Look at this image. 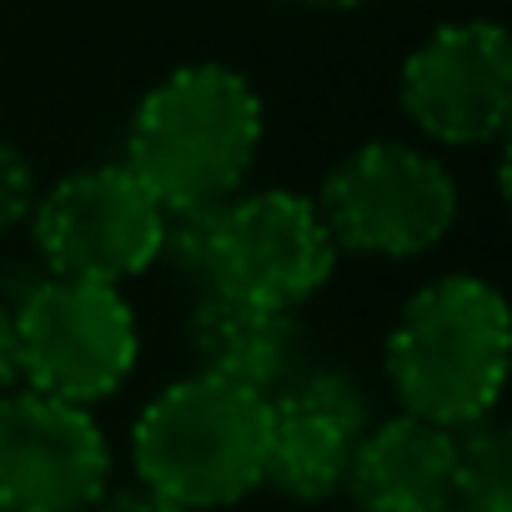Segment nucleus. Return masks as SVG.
Returning a JSON list of instances; mask_svg holds the SVG:
<instances>
[{
    "label": "nucleus",
    "mask_w": 512,
    "mask_h": 512,
    "mask_svg": "<svg viewBox=\"0 0 512 512\" xmlns=\"http://www.w3.org/2000/svg\"><path fill=\"white\" fill-rule=\"evenodd\" d=\"M216 216H221V206L166 211V231H161V256L156 262L181 287H191L196 297L216 287Z\"/></svg>",
    "instance_id": "obj_14"
},
{
    "label": "nucleus",
    "mask_w": 512,
    "mask_h": 512,
    "mask_svg": "<svg viewBox=\"0 0 512 512\" xmlns=\"http://www.w3.org/2000/svg\"><path fill=\"white\" fill-rule=\"evenodd\" d=\"M31 231L51 277L126 287L156 267L166 206L126 166H86L41 191Z\"/></svg>",
    "instance_id": "obj_6"
},
{
    "label": "nucleus",
    "mask_w": 512,
    "mask_h": 512,
    "mask_svg": "<svg viewBox=\"0 0 512 512\" xmlns=\"http://www.w3.org/2000/svg\"><path fill=\"white\" fill-rule=\"evenodd\" d=\"M41 201V176L16 141H0V236L26 226Z\"/></svg>",
    "instance_id": "obj_15"
},
{
    "label": "nucleus",
    "mask_w": 512,
    "mask_h": 512,
    "mask_svg": "<svg viewBox=\"0 0 512 512\" xmlns=\"http://www.w3.org/2000/svg\"><path fill=\"white\" fill-rule=\"evenodd\" d=\"M81 512H186V507L136 482V487H106V492H101L91 507H81Z\"/></svg>",
    "instance_id": "obj_16"
},
{
    "label": "nucleus",
    "mask_w": 512,
    "mask_h": 512,
    "mask_svg": "<svg viewBox=\"0 0 512 512\" xmlns=\"http://www.w3.org/2000/svg\"><path fill=\"white\" fill-rule=\"evenodd\" d=\"M457 472V432L422 417L372 422L347 467V497L357 512H442Z\"/></svg>",
    "instance_id": "obj_11"
},
{
    "label": "nucleus",
    "mask_w": 512,
    "mask_h": 512,
    "mask_svg": "<svg viewBox=\"0 0 512 512\" xmlns=\"http://www.w3.org/2000/svg\"><path fill=\"white\" fill-rule=\"evenodd\" d=\"M367 427H372V412L352 377H342V372L287 377L267 397L262 487H277L292 502L337 497L347 487V467H352Z\"/></svg>",
    "instance_id": "obj_10"
},
{
    "label": "nucleus",
    "mask_w": 512,
    "mask_h": 512,
    "mask_svg": "<svg viewBox=\"0 0 512 512\" xmlns=\"http://www.w3.org/2000/svg\"><path fill=\"white\" fill-rule=\"evenodd\" d=\"M407 121L432 146H487L512 116V41L497 21H447L407 61L397 81Z\"/></svg>",
    "instance_id": "obj_8"
},
{
    "label": "nucleus",
    "mask_w": 512,
    "mask_h": 512,
    "mask_svg": "<svg viewBox=\"0 0 512 512\" xmlns=\"http://www.w3.org/2000/svg\"><path fill=\"white\" fill-rule=\"evenodd\" d=\"M337 251L412 262L427 256L457 221V181L452 171L412 141L377 136L352 146L312 196Z\"/></svg>",
    "instance_id": "obj_4"
},
{
    "label": "nucleus",
    "mask_w": 512,
    "mask_h": 512,
    "mask_svg": "<svg viewBox=\"0 0 512 512\" xmlns=\"http://www.w3.org/2000/svg\"><path fill=\"white\" fill-rule=\"evenodd\" d=\"M16 357L21 387L96 407L116 397L141 357V327L121 287L76 282V277H36L16 302Z\"/></svg>",
    "instance_id": "obj_5"
},
{
    "label": "nucleus",
    "mask_w": 512,
    "mask_h": 512,
    "mask_svg": "<svg viewBox=\"0 0 512 512\" xmlns=\"http://www.w3.org/2000/svg\"><path fill=\"white\" fill-rule=\"evenodd\" d=\"M442 512H512V447L502 422L482 417L457 432V472Z\"/></svg>",
    "instance_id": "obj_13"
},
{
    "label": "nucleus",
    "mask_w": 512,
    "mask_h": 512,
    "mask_svg": "<svg viewBox=\"0 0 512 512\" xmlns=\"http://www.w3.org/2000/svg\"><path fill=\"white\" fill-rule=\"evenodd\" d=\"M337 241L312 196L272 186L231 196L216 216V287L277 312L312 302L337 272Z\"/></svg>",
    "instance_id": "obj_7"
},
{
    "label": "nucleus",
    "mask_w": 512,
    "mask_h": 512,
    "mask_svg": "<svg viewBox=\"0 0 512 512\" xmlns=\"http://www.w3.org/2000/svg\"><path fill=\"white\" fill-rule=\"evenodd\" d=\"M196 372L272 397L297 367V312H277L231 292H201L191 312Z\"/></svg>",
    "instance_id": "obj_12"
},
{
    "label": "nucleus",
    "mask_w": 512,
    "mask_h": 512,
    "mask_svg": "<svg viewBox=\"0 0 512 512\" xmlns=\"http://www.w3.org/2000/svg\"><path fill=\"white\" fill-rule=\"evenodd\" d=\"M307 6H327V11H352V6H362V0H307Z\"/></svg>",
    "instance_id": "obj_18"
},
{
    "label": "nucleus",
    "mask_w": 512,
    "mask_h": 512,
    "mask_svg": "<svg viewBox=\"0 0 512 512\" xmlns=\"http://www.w3.org/2000/svg\"><path fill=\"white\" fill-rule=\"evenodd\" d=\"M111 487V442L91 407L11 387L0 397V512H81Z\"/></svg>",
    "instance_id": "obj_9"
},
{
    "label": "nucleus",
    "mask_w": 512,
    "mask_h": 512,
    "mask_svg": "<svg viewBox=\"0 0 512 512\" xmlns=\"http://www.w3.org/2000/svg\"><path fill=\"white\" fill-rule=\"evenodd\" d=\"M512 357V317L472 272L417 287L387 332V382L407 417L462 432L492 417Z\"/></svg>",
    "instance_id": "obj_2"
},
{
    "label": "nucleus",
    "mask_w": 512,
    "mask_h": 512,
    "mask_svg": "<svg viewBox=\"0 0 512 512\" xmlns=\"http://www.w3.org/2000/svg\"><path fill=\"white\" fill-rule=\"evenodd\" d=\"M11 387H21V357H16V322H11V307L0 302V397Z\"/></svg>",
    "instance_id": "obj_17"
},
{
    "label": "nucleus",
    "mask_w": 512,
    "mask_h": 512,
    "mask_svg": "<svg viewBox=\"0 0 512 512\" xmlns=\"http://www.w3.org/2000/svg\"><path fill=\"white\" fill-rule=\"evenodd\" d=\"M262 131V96L241 71L221 61H191L141 96L121 166L166 211L226 206L262 151Z\"/></svg>",
    "instance_id": "obj_1"
},
{
    "label": "nucleus",
    "mask_w": 512,
    "mask_h": 512,
    "mask_svg": "<svg viewBox=\"0 0 512 512\" xmlns=\"http://www.w3.org/2000/svg\"><path fill=\"white\" fill-rule=\"evenodd\" d=\"M131 467L186 512L251 497L267 467V397L206 372L161 387L131 427Z\"/></svg>",
    "instance_id": "obj_3"
}]
</instances>
